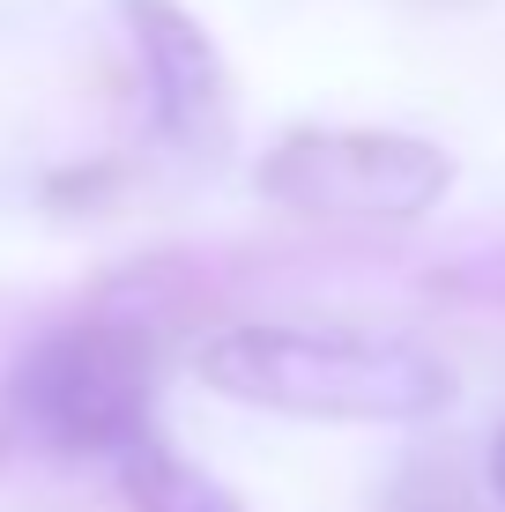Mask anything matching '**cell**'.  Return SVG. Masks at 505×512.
<instances>
[{
	"label": "cell",
	"mask_w": 505,
	"mask_h": 512,
	"mask_svg": "<svg viewBox=\"0 0 505 512\" xmlns=\"http://www.w3.org/2000/svg\"><path fill=\"white\" fill-rule=\"evenodd\" d=\"M156 305L149 275L104 290L82 320L38 334L0 379V423L60 461H112L149 438L156 401Z\"/></svg>",
	"instance_id": "cell-1"
},
{
	"label": "cell",
	"mask_w": 505,
	"mask_h": 512,
	"mask_svg": "<svg viewBox=\"0 0 505 512\" xmlns=\"http://www.w3.org/2000/svg\"><path fill=\"white\" fill-rule=\"evenodd\" d=\"M194 364L223 401L312 423H416L454 401V372L431 349L364 327H223Z\"/></svg>",
	"instance_id": "cell-2"
},
{
	"label": "cell",
	"mask_w": 505,
	"mask_h": 512,
	"mask_svg": "<svg viewBox=\"0 0 505 512\" xmlns=\"http://www.w3.org/2000/svg\"><path fill=\"white\" fill-rule=\"evenodd\" d=\"M454 156L394 127H290L260 156V193L298 216L335 223H416L446 201Z\"/></svg>",
	"instance_id": "cell-3"
},
{
	"label": "cell",
	"mask_w": 505,
	"mask_h": 512,
	"mask_svg": "<svg viewBox=\"0 0 505 512\" xmlns=\"http://www.w3.org/2000/svg\"><path fill=\"white\" fill-rule=\"evenodd\" d=\"M127 15L134 60H142V90H149V127L194 164H216L231 149V67H223L216 38L179 8V0H119Z\"/></svg>",
	"instance_id": "cell-4"
},
{
	"label": "cell",
	"mask_w": 505,
	"mask_h": 512,
	"mask_svg": "<svg viewBox=\"0 0 505 512\" xmlns=\"http://www.w3.org/2000/svg\"><path fill=\"white\" fill-rule=\"evenodd\" d=\"M119 490H127V512H246L231 483H216L208 468H194L156 431L142 446L119 453Z\"/></svg>",
	"instance_id": "cell-5"
},
{
	"label": "cell",
	"mask_w": 505,
	"mask_h": 512,
	"mask_svg": "<svg viewBox=\"0 0 505 512\" xmlns=\"http://www.w3.org/2000/svg\"><path fill=\"white\" fill-rule=\"evenodd\" d=\"M454 290L483 297V305H505V245H498V253H483V260H461V268H454Z\"/></svg>",
	"instance_id": "cell-6"
},
{
	"label": "cell",
	"mask_w": 505,
	"mask_h": 512,
	"mask_svg": "<svg viewBox=\"0 0 505 512\" xmlns=\"http://www.w3.org/2000/svg\"><path fill=\"white\" fill-rule=\"evenodd\" d=\"M491 490H498V505H505V431H498V446H491Z\"/></svg>",
	"instance_id": "cell-7"
},
{
	"label": "cell",
	"mask_w": 505,
	"mask_h": 512,
	"mask_svg": "<svg viewBox=\"0 0 505 512\" xmlns=\"http://www.w3.org/2000/svg\"><path fill=\"white\" fill-rule=\"evenodd\" d=\"M439 8H476V0H439Z\"/></svg>",
	"instance_id": "cell-8"
}]
</instances>
